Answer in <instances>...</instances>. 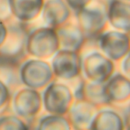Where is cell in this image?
I'll return each instance as SVG.
<instances>
[{
    "label": "cell",
    "instance_id": "obj_1",
    "mask_svg": "<svg viewBox=\"0 0 130 130\" xmlns=\"http://www.w3.org/2000/svg\"><path fill=\"white\" fill-rule=\"evenodd\" d=\"M25 48L36 58H50L60 48L56 28L44 27L34 30L27 37Z\"/></svg>",
    "mask_w": 130,
    "mask_h": 130
},
{
    "label": "cell",
    "instance_id": "obj_2",
    "mask_svg": "<svg viewBox=\"0 0 130 130\" xmlns=\"http://www.w3.org/2000/svg\"><path fill=\"white\" fill-rule=\"evenodd\" d=\"M81 71L90 82L104 84L113 75L114 64L104 54L93 51L81 59Z\"/></svg>",
    "mask_w": 130,
    "mask_h": 130
},
{
    "label": "cell",
    "instance_id": "obj_3",
    "mask_svg": "<svg viewBox=\"0 0 130 130\" xmlns=\"http://www.w3.org/2000/svg\"><path fill=\"white\" fill-rule=\"evenodd\" d=\"M53 75L50 64L38 58L27 61L20 69L21 82L27 87L37 90L50 84Z\"/></svg>",
    "mask_w": 130,
    "mask_h": 130
},
{
    "label": "cell",
    "instance_id": "obj_4",
    "mask_svg": "<svg viewBox=\"0 0 130 130\" xmlns=\"http://www.w3.org/2000/svg\"><path fill=\"white\" fill-rule=\"evenodd\" d=\"M43 103L50 114L63 116L68 113L73 103V94L66 84L51 82L44 90Z\"/></svg>",
    "mask_w": 130,
    "mask_h": 130
},
{
    "label": "cell",
    "instance_id": "obj_5",
    "mask_svg": "<svg viewBox=\"0 0 130 130\" xmlns=\"http://www.w3.org/2000/svg\"><path fill=\"white\" fill-rule=\"evenodd\" d=\"M52 70L53 74L63 80L77 77L81 72V57L77 51L61 49L53 56Z\"/></svg>",
    "mask_w": 130,
    "mask_h": 130
},
{
    "label": "cell",
    "instance_id": "obj_6",
    "mask_svg": "<svg viewBox=\"0 0 130 130\" xmlns=\"http://www.w3.org/2000/svg\"><path fill=\"white\" fill-rule=\"evenodd\" d=\"M99 45L101 51L111 61H120L129 54V38L128 34L110 31L101 34Z\"/></svg>",
    "mask_w": 130,
    "mask_h": 130
},
{
    "label": "cell",
    "instance_id": "obj_7",
    "mask_svg": "<svg viewBox=\"0 0 130 130\" xmlns=\"http://www.w3.org/2000/svg\"><path fill=\"white\" fill-rule=\"evenodd\" d=\"M42 107V97L37 90L29 87L18 90L13 98V109L16 114L23 118L36 116Z\"/></svg>",
    "mask_w": 130,
    "mask_h": 130
},
{
    "label": "cell",
    "instance_id": "obj_8",
    "mask_svg": "<svg viewBox=\"0 0 130 130\" xmlns=\"http://www.w3.org/2000/svg\"><path fill=\"white\" fill-rule=\"evenodd\" d=\"M78 25L85 37L94 38L101 34L107 25V15L98 9H86L78 15Z\"/></svg>",
    "mask_w": 130,
    "mask_h": 130
},
{
    "label": "cell",
    "instance_id": "obj_9",
    "mask_svg": "<svg viewBox=\"0 0 130 130\" xmlns=\"http://www.w3.org/2000/svg\"><path fill=\"white\" fill-rule=\"evenodd\" d=\"M129 77L117 74L104 83V91L109 103H123L129 100L130 84Z\"/></svg>",
    "mask_w": 130,
    "mask_h": 130
},
{
    "label": "cell",
    "instance_id": "obj_10",
    "mask_svg": "<svg viewBox=\"0 0 130 130\" xmlns=\"http://www.w3.org/2000/svg\"><path fill=\"white\" fill-rule=\"evenodd\" d=\"M27 36L20 28L8 29L6 39L0 47V57L11 61L22 52L26 45Z\"/></svg>",
    "mask_w": 130,
    "mask_h": 130
},
{
    "label": "cell",
    "instance_id": "obj_11",
    "mask_svg": "<svg viewBox=\"0 0 130 130\" xmlns=\"http://www.w3.org/2000/svg\"><path fill=\"white\" fill-rule=\"evenodd\" d=\"M69 121L76 129H88L89 124L96 113L95 106L87 101L78 100L73 102L70 110L68 112Z\"/></svg>",
    "mask_w": 130,
    "mask_h": 130
},
{
    "label": "cell",
    "instance_id": "obj_12",
    "mask_svg": "<svg viewBox=\"0 0 130 130\" xmlns=\"http://www.w3.org/2000/svg\"><path fill=\"white\" fill-rule=\"evenodd\" d=\"M56 30L62 49L77 51L83 45L85 36L78 25L64 24Z\"/></svg>",
    "mask_w": 130,
    "mask_h": 130
},
{
    "label": "cell",
    "instance_id": "obj_13",
    "mask_svg": "<svg viewBox=\"0 0 130 130\" xmlns=\"http://www.w3.org/2000/svg\"><path fill=\"white\" fill-rule=\"evenodd\" d=\"M125 123L122 117L114 111L106 110L96 113L91 120L88 129H123Z\"/></svg>",
    "mask_w": 130,
    "mask_h": 130
},
{
    "label": "cell",
    "instance_id": "obj_14",
    "mask_svg": "<svg viewBox=\"0 0 130 130\" xmlns=\"http://www.w3.org/2000/svg\"><path fill=\"white\" fill-rule=\"evenodd\" d=\"M104 84L92 82L82 84L80 89L77 90L75 97L78 100L87 101L94 106L110 103L104 94Z\"/></svg>",
    "mask_w": 130,
    "mask_h": 130
},
{
    "label": "cell",
    "instance_id": "obj_15",
    "mask_svg": "<svg viewBox=\"0 0 130 130\" xmlns=\"http://www.w3.org/2000/svg\"><path fill=\"white\" fill-rule=\"evenodd\" d=\"M108 20L110 25L116 29L126 32L129 31V7L121 2H114L112 3L109 14Z\"/></svg>",
    "mask_w": 130,
    "mask_h": 130
},
{
    "label": "cell",
    "instance_id": "obj_16",
    "mask_svg": "<svg viewBox=\"0 0 130 130\" xmlns=\"http://www.w3.org/2000/svg\"><path fill=\"white\" fill-rule=\"evenodd\" d=\"M12 11L21 21H27L35 18L41 8L40 0H13Z\"/></svg>",
    "mask_w": 130,
    "mask_h": 130
},
{
    "label": "cell",
    "instance_id": "obj_17",
    "mask_svg": "<svg viewBox=\"0 0 130 130\" xmlns=\"http://www.w3.org/2000/svg\"><path fill=\"white\" fill-rule=\"evenodd\" d=\"M69 11L64 5L52 3L43 11V20L48 27L57 28L66 23L69 17Z\"/></svg>",
    "mask_w": 130,
    "mask_h": 130
},
{
    "label": "cell",
    "instance_id": "obj_18",
    "mask_svg": "<svg viewBox=\"0 0 130 130\" xmlns=\"http://www.w3.org/2000/svg\"><path fill=\"white\" fill-rule=\"evenodd\" d=\"M38 129H71L69 121L61 115L50 114L42 118L38 124Z\"/></svg>",
    "mask_w": 130,
    "mask_h": 130
},
{
    "label": "cell",
    "instance_id": "obj_19",
    "mask_svg": "<svg viewBox=\"0 0 130 130\" xmlns=\"http://www.w3.org/2000/svg\"><path fill=\"white\" fill-rule=\"evenodd\" d=\"M27 126L18 117L5 116L0 118V129H27Z\"/></svg>",
    "mask_w": 130,
    "mask_h": 130
},
{
    "label": "cell",
    "instance_id": "obj_20",
    "mask_svg": "<svg viewBox=\"0 0 130 130\" xmlns=\"http://www.w3.org/2000/svg\"><path fill=\"white\" fill-rule=\"evenodd\" d=\"M9 90L8 86L0 79V109H2L9 100Z\"/></svg>",
    "mask_w": 130,
    "mask_h": 130
},
{
    "label": "cell",
    "instance_id": "obj_21",
    "mask_svg": "<svg viewBox=\"0 0 130 130\" xmlns=\"http://www.w3.org/2000/svg\"><path fill=\"white\" fill-rule=\"evenodd\" d=\"M8 29L7 28L6 25L4 24L2 21L0 20V47L5 42L7 34H8Z\"/></svg>",
    "mask_w": 130,
    "mask_h": 130
},
{
    "label": "cell",
    "instance_id": "obj_22",
    "mask_svg": "<svg viewBox=\"0 0 130 130\" xmlns=\"http://www.w3.org/2000/svg\"><path fill=\"white\" fill-rule=\"evenodd\" d=\"M123 73L126 75L127 77H129V54L126 55L123 57Z\"/></svg>",
    "mask_w": 130,
    "mask_h": 130
}]
</instances>
